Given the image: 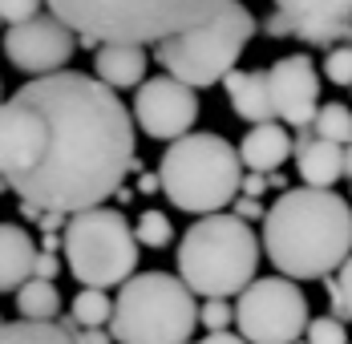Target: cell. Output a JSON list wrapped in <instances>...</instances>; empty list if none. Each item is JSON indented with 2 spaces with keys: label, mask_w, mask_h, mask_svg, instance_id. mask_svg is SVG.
Here are the masks:
<instances>
[{
  "label": "cell",
  "mask_w": 352,
  "mask_h": 344,
  "mask_svg": "<svg viewBox=\"0 0 352 344\" xmlns=\"http://www.w3.org/2000/svg\"><path fill=\"white\" fill-rule=\"evenodd\" d=\"M263 239L239 215H203L178 239V275L203 300L243 296L255 279Z\"/></svg>",
  "instance_id": "277c9868"
},
{
  "label": "cell",
  "mask_w": 352,
  "mask_h": 344,
  "mask_svg": "<svg viewBox=\"0 0 352 344\" xmlns=\"http://www.w3.org/2000/svg\"><path fill=\"white\" fill-rule=\"evenodd\" d=\"M16 312L21 320H41V324H57L61 320V292L53 279H29L16 292Z\"/></svg>",
  "instance_id": "d6986e66"
},
{
  "label": "cell",
  "mask_w": 352,
  "mask_h": 344,
  "mask_svg": "<svg viewBox=\"0 0 352 344\" xmlns=\"http://www.w3.org/2000/svg\"><path fill=\"white\" fill-rule=\"evenodd\" d=\"M4 186H8V182H4V174H0V195H4Z\"/></svg>",
  "instance_id": "74e56055"
},
{
  "label": "cell",
  "mask_w": 352,
  "mask_h": 344,
  "mask_svg": "<svg viewBox=\"0 0 352 344\" xmlns=\"http://www.w3.org/2000/svg\"><path fill=\"white\" fill-rule=\"evenodd\" d=\"M16 98L36 114L33 166L12 186L25 203L77 215L106 206V199H113L138 171L134 109H126L106 81L61 69L33 77L16 89Z\"/></svg>",
  "instance_id": "6da1fadb"
},
{
  "label": "cell",
  "mask_w": 352,
  "mask_h": 344,
  "mask_svg": "<svg viewBox=\"0 0 352 344\" xmlns=\"http://www.w3.org/2000/svg\"><path fill=\"white\" fill-rule=\"evenodd\" d=\"M243 158L223 134L190 130L162 150L158 178L170 206L186 215H219L243 191Z\"/></svg>",
  "instance_id": "5b68a950"
},
{
  "label": "cell",
  "mask_w": 352,
  "mask_h": 344,
  "mask_svg": "<svg viewBox=\"0 0 352 344\" xmlns=\"http://www.w3.org/2000/svg\"><path fill=\"white\" fill-rule=\"evenodd\" d=\"M304 344H352V341L340 316H312V324L304 332Z\"/></svg>",
  "instance_id": "d4e9b609"
},
{
  "label": "cell",
  "mask_w": 352,
  "mask_h": 344,
  "mask_svg": "<svg viewBox=\"0 0 352 344\" xmlns=\"http://www.w3.org/2000/svg\"><path fill=\"white\" fill-rule=\"evenodd\" d=\"M235 215H239L243 223H255V219H267V206L259 203V199H251V195H239V199H235Z\"/></svg>",
  "instance_id": "f1b7e54d"
},
{
  "label": "cell",
  "mask_w": 352,
  "mask_h": 344,
  "mask_svg": "<svg viewBox=\"0 0 352 344\" xmlns=\"http://www.w3.org/2000/svg\"><path fill=\"white\" fill-rule=\"evenodd\" d=\"M199 118V89L178 81V77H150L138 85L134 98V122L154 142H178L195 130Z\"/></svg>",
  "instance_id": "8fae6325"
},
{
  "label": "cell",
  "mask_w": 352,
  "mask_h": 344,
  "mask_svg": "<svg viewBox=\"0 0 352 344\" xmlns=\"http://www.w3.org/2000/svg\"><path fill=\"white\" fill-rule=\"evenodd\" d=\"M312 130H316V138H328V142L349 146V142H352V109H349V105H340V102L320 105Z\"/></svg>",
  "instance_id": "7402d4cb"
},
{
  "label": "cell",
  "mask_w": 352,
  "mask_h": 344,
  "mask_svg": "<svg viewBox=\"0 0 352 344\" xmlns=\"http://www.w3.org/2000/svg\"><path fill=\"white\" fill-rule=\"evenodd\" d=\"M0 324H8V320H4V316H0Z\"/></svg>",
  "instance_id": "f35d334b"
},
{
  "label": "cell",
  "mask_w": 352,
  "mask_h": 344,
  "mask_svg": "<svg viewBox=\"0 0 352 344\" xmlns=\"http://www.w3.org/2000/svg\"><path fill=\"white\" fill-rule=\"evenodd\" d=\"M235 324L247 344H296L312 324V304L287 275L251 279L235 304Z\"/></svg>",
  "instance_id": "9c48e42d"
},
{
  "label": "cell",
  "mask_w": 352,
  "mask_h": 344,
  "mask_svg": "<svg viewBox=\"0 0 352 344\" xmlns=\"http://www.w3.org/2000/svg\"><path fill=\"white\" fill-rule=\"evenodd\" d=\"M0 102H4V98H0Z\"/></svg>",
  "instance_id": "ab89813d"
},
{
  "label": "cell",
  "mask_w": 352,
  "mask_h": 344,
  "mask_svg": "<svg viewBox=\"0 0 352 344\" xmlns=\"http://www.w3.org/2000/svg\"><path fill=\"white\" fill-rule=\"evenodd\" d=\"M296 150V138L283 130L280 122H263V126H251L239 142V158H243L247 171H280L283 158Z\"/></svg>",
  "instance_id": "e0dca14e"
},
{
  "label": "cell",
  "mask_w": 352,
  "mask_h": 344,
  "mask_svg": "<svg viewBox=\"0 0 352 344\" xmlns=\"http://www.w3.org/2000/svg\"><path fill=\"white\" fill-rule=\"evenodd\" d=\"M146 45H102L94 53V77L109 89H138L146 81Z\"/></svg>",
  "instance_id": "ac0fdd59"
},
{
  "label": "cell",
  "mask_w": 352,
  "mask_h": 344,
  "mask_svg": "<svg viewBox=\"0 0 352 344\" xmlns=\"http://www.w3.org/2000/svg\"><path fill=\"white\" fill-rule=\"evenodd\" d=\"M158 191H162L158 174H138V195H158Z\"/></svg>",
  "instance_id": "e575fe53"
},
{
  "label": "cell",
  "mask_w": 352,
  "mask_h": 344,
  "mask_svg": "<svg viewBox=\"0 0 352 344\" xmlns=\"http://www.w3.org/2000/svg\"><path fill=\"white\" fill-rule=\"evenodd\" d=\"M138 243L142 247H154V251H162V247H170V239H175V223H170V215L166 211H142L138 215Z\"/></svg>",
  "instance_id": "603a6c76"
},
{
  "label": "cell",
  "mask_w": 352,
  "mask_h": 344,
  "mask_svg": "<svg viewBox=\"0 0 352 344\" xmlns=\"http://www.w3.org/2000/svg\"><path fill=\"white\" fill-rule=\"evenodd\" d=\"M138 231L113 206H89L69 215L65 227V268L81 288H122L138 275Z\"/></svg>",
  "instance_id": "ba28073f"
},
{
  "label": "cell",
  "mask_w": 352,
  "mask_h": 344,
  "mask_svg": "<svg viewBox=\"0 0 352 344\" xmlns=\"http://www.w3.org/2000/svg\"><path fill=\"white\" fill-rule=\"evenodd\" d=\"M199 320H203L207 332H231V324H235V308H231L227 300H203Z\"/></svg>",
  "instance_id": "4316f807"
},
{
  "label": "cell",
  "mask_w": 352,
  "mask_h": 344,
  "mask_svg": "<svg viewBox=\"0 0 352 344\" xmlns=\"http://www.w3.org/2000/svg\"><path fill=\"white\" fill-rule=\"evenodd\" d=\"M0 344H73V336L61 328V324L8 320V324H0Z\"/></svg>",
  "instance_id": "ffe728a7"
},
{
  "label": "cell",
  "mask_w": 352,
  "mask_h": 344,
  "mask_svg": "<svg viewBox=\"0 0 352 344\" xmlns=\"http://www.w3.org/2000/svg\"><path fill=\"white\" fill-rule=\"evenodd\" d=\"M199 344H247V341L239 336V332H207Z\"/></svg>",
  "instance_id": "836d02e7"
},
{
  "label": "cell",
  "mask_w": 352,
  "mask_h": 344,
  "mask_svg": "<svg viewBox=\"0 0 352 344\" xmlns=\"http://www.w3.org/2000/svg\"><path fill=\"white\" fill-rule=\"evenodd\" d=\"M267 182H272V191H280V195H283V191H292V186H287V178H283L280 171H272V174H267Z\"/></svg>",
  "instance_id": "d590c367"
},
{
  "label": "cell",
  "mask_w": 352,
  "mask_h": 344,
  "mask_svg": "<svg viewBox=\"0 0 352 344\" xmlns=\"http://www.w3.org/2000/svg\"><path fill=\"white\" fill-rule=\"evenodd\" d=\"M324 288H328L332 316H340V320L349 324V320H352V255H349V264L332 275V279H324Z\"/></svg>",
  "instance_id": "cb8c5ba5"
},
{
  "label": "cell",
  "mask_w": 352,
  "mask_h": 344,
  "mask_svg": "<svg viewBox=\"0 0 352 344\" xmlns=\"http://www.w3.org/2000/svg\"><path fill=\"white\" fill-rule=\"evenodd\" d=\"M36 255L41 247L33 243V235L16 223H0V296L21 292L33 279Z\"/></svg>",
  "instance_id": "2e32d148"
},
{
  "label": "cell",
  "mask_w": 352,
  "mask_h": 344,
  "mask_svg": "<svg viewBox=\"0 0 352 344\" xmlns=\"http://www.w3.org/2000/svg\"><path fill=\"white\" fill-rule=\"evenodd\" d=\"M324 77H328L332 85L352 89V45H336V49L324 53Z\"/></svg>",
  "instance_id": "484cf974"
},
{
  "label": "cell",
  "mask_w": 352,
  "mask_h": 344,
  "mask_svg": "<svg viewBox=\"0 0 352 344\" xmlns=\"http://www.w3.org/2000/svg\"><path fill=\"white\" fill-rule=\"evenodd\" d=\"M57 275H61V255L41 251L36 255V268H33V279H57Z\"/></svg>",
  "instance_id": "f546056e"
},
{
  "label": "cell",
  "mask_w": 352,
  "mask_h": 344,
  "mask_svg": "<svg viewBox=\"0 0 352 344\" xmlns=\"http://www.w3.org/2000/svg\"><path fill=\"white\" fill-rule=\"evenodd\" d=\"M255 33H259V21L251 17V8L239 0H227V8L211 17L207 25L158 41L154 61L170 77L195 85V89H211L235 73V61L243 57V49L251 45Z\"/></svg>",
  "instance_id": "52a82bcc"
},
{
  "label": "cell",
  "mask_w": 352,
  "mask_h": 344,
  "mask_svg": "<svg viewBox=\"0 0 352 344\" xmlns=\"http://www.w3.org/2000/svg\"><path fill=\"white\" fill-rule=\"evenodd\" d=\"M69 316L81 328H106L109 320H113V300H109L102 288H81V292L73 296Z\"/></svg>",
  "instance_id": "44dd1931"
},
{
  "label": "cell",
  "mask_w": 352,
  "mask_h": 344,
  "mask_svg": "<svg viewBox=\"0 0 352 344\" xmlns=\"http://www.w3.org/2000/svg\"><path fill=\"white\" fill-rule=\"evenodd\" d=\"M263 33H267V36H292V25H287V17H283V12H272V17L263 21Z\"/></svg>",
  "instance_id": "d6a6232c"
},
{
  "label": "cell",
  "mask_w": 352,
  "mask_h": 344,
  "mask_svg": "<svg viewBox=\"0 0 352 344\" xmlns=\"http://www.w3.org/2000/svg\"><path fill=\"white\" fill-rule=\"evenodd\" d=\"M77 36L102 45H158L190 33L227 8V0H45Z\"/></svg>",
  "instance_id": "3957f363"
},
{
  "label": "cell",
  "mask_w": 352,
  "mask_h": 344,
  "mask_svg": "<svg viewBox=\"0 0 352 344\" xmlns=\"http://www.w3.org/2000/svg\"><path fill=\"white\" fill-rule=\"evenodd\" d=\"M344 178H352V142L344 146Z\"/></svg>",
  "instance_id": "8d00e7d4"
},
{
  "label": "cell",
  "mask_w": 352,
  "mask_h": 344,
  "mask_svg": "<svg viewBox=\"0 0 352 344\" xmlns=\"http://www.w3.org/2000/svg\"><path fill=\"white\" fill-rule=\"evenodd\" d=\"M73 344H118V341H113V332H106V328H77L73 332Z\"/></svg>",
  "instance_id": "4dcf8cb0"
},
{
  "label": "cell",
  "mask_w": 352,
  "mask_h": 344,
  "mask_svg": "<svg viewBox=\"0 0 352 344\" xmlns=\"http://www.w3.org/2000/svg\"><path fill=\"white\" fill-rule=\"evenodd\" d=\"M77 53V33L61 17L53 12H41L25 25H12L4 36V57L8 65L29 73V77H49V73H61Z\"/></svg>",
  "instance_id": "30bf717a"
},
{
  "label": "cell",
  "mask_w": 352,
  "mask_h": 344,
  "mask_svg": "<svg viewBox=\"0 0 352 344\" xmlns=\"http://www.w3.org/2000/svg\"><path fill=\"white\" fill-rule=\"evenodd\" d=\"M263 251L287 279H328L352 255V203L320 186L283 191L263 219Z\"/></svg>",
  "instance_id": "7a4b0ae2"
},
{
  "label": "cell",
  "mask_w": 352,
  "mask_h": 344,
  "mask_svg": "<svg viewBox=\"0 0 352 344\" xmlns=\"http://www.w3.org/2000/svg\"><path fill=\"white\" fill-rule=\"evenodd\" d=\"M41 4L45 0H0V21H8V29L25 25V21L41 17Z\"/></svg>",
  "instance_id": "83f0119b"
},
{
  "label": "cell",
  "mask_w": 352,
  "mask_h": 344,
  "mask_svg": "<svg viewBox=\"0 0 352 344\" xmlns=\"http://www.w3.org/2000/svg\"><path fill=\"white\" fill-rule=\"evenodd\" d=\"M223 89H227L231 109H235L243 122H251V126H263V122L276 118L272 73H267V69H235V73L223 81Z\"/></svg>",
  "instance_id": "9a60e30c"
},
{
  "label": "cell",
  "mask_w": 352,
  "mask_h": 344,
  "mask_svg": "<svg viewBox=\"0 0 352 344\" xmlns=\"http://www.w3.org/2000/svg\"><path fill=\"white\" fill-rule=\"evenodd\" d=\"M272 73V102H276V118L296 126V130H308L320 114V73L312 65L308 53H292L280 57Z\"/></svg>",
  "instance_id": "7c38bea8"
},
{
  "label": "cell",
  "mask_w": 352,
  "mask_h": 344,
  "mask_svg": "<svg viewBox=\"0 0 352 344\" xmlns=\"http://www.w3.org/2000/svg\"><path fill=\"white\" fill-rule=\"evenodd\" d=\"M263 191H272V182H267V174H263V171H251V174H243V195H251V199H259Z\"/></svg>",
  "instance_id": "1f68e13d"
},
{
  "label": "cell",
  "mask_w": 352,
  "mask_h": 344,
  "mask_svg": "<svg viewBox=\"0 0 352 344\" xmlns=\"http://www.w3.org/2000/svg\"><path fill=\"white\" fill-rule=\"evenodd\" d=\"M276 12L287 17L292 36L316 49H336L352 41V0H276Z\"/></svg>",
  "instance_id": "4fadbf2b"
},
{
  "label": "cell",
  "mask_w": 352,
  "mask_h": 344,
  "mask_svg": "<svg viewBox=\"0 0 352 344\" xmlns=\"http://www.w3.org/2000/svg\"><path fill=\"white\" fill-rule=\"evenodd\" d=\"M199 328V304L182 275L138 272L113 300L109 332L118 344H190Z\"/></svg>",
  "instance_id": "8992f818"
},
{
  "label": "cell",
  "mask_w": 352,
  "mask_h": 344,
  "mask_svg": "<svg viewBox=\"0 0 352 344\" xmlns=\"http://www.w3.org/2000/svg\"><path fill=\"white\" fill-rule=\"evenodd\" d=\"M296 166L304 186H320V191H332V182L344 178V146L340 142H328L316 138V130H296Z\"/></svg>",
  "instance_id": "5bb4252c"
}]
</instances>
